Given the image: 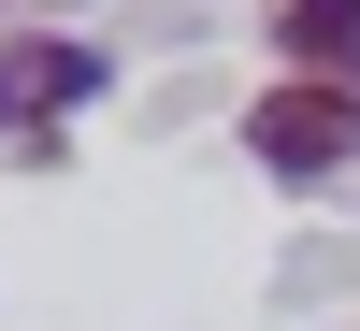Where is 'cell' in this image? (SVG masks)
<instances>
[{"instance_id":"obj_1","label":"cell","mask_w":360,"mask_h":331,"mask_svg":"<svg viewBox=\"0 0 360 331\" xmlns=\"http://www.w3.org/2000/svg\"><path fill=\"white\" fill-rule=\"evenodd\" d=\"M245 159L274 173V188H332V173L360 159V86H303V72H288L274 101L245 115Z\"/></svg>"},{"instance_id":"obj_2","label":"cell","mask_w":360,"mask_h":331,"mask_svg":"<svg viewBox=\"0 0 360 331\" xmlns=\"http://www.w3.org/2000/svg\"><path fill=\"white\" fill-rule=\"evenodd\" d=\"M101 101V44H58V29H29V44H0V144H44L58 115Z\"/></svg>"},{"instance_id":"obj_3","label":"cell","mask_w":360,"mask_h":331,"mask_svg":"<svg viewBox=\"0 0 360 331\" xmlns=\"http://www.w3.org/2000/svg\"><path fill=\"white\" fill-rule=\"evenodd\" d=\"M259 29L303 86H360V0H259Z\"/></svg>"}]
</instances>
